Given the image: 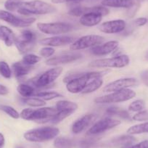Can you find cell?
<instances>
[{"mask_svg": "<svg viewBox=\"0 0 148 148\" xmlns=\"http://www.w3.org/2000/svg\"><path fill=\"white\" fill-rule=\"evenodd\" d=\"M94 12V13L98 14L100 15L101 16H105V15H108L110 12L109 10L105 6H94L92 8H86V12Z\"/></svg>", "mask_w": 148, "mask_h": 148, "instance_id": "obj_32", "label": "cell"}, {"mask_svg": "<svg viewBox=\"0 0 148 148\" xmlns=\"http://www.w3.org/2000/svg\"><path fill=\"white\" fill-rule=\"evenodd\" d=\"M136 142V139L132 135H122L111 139L104 144V146L108 147H123L126 146H131Z\"/></svg>", "mask_w": 148, "mask_h": 148, "instance_id": "obj_17", "label": "cell"}, {"mask_svg": "<svg viewBox=\"0 0 148 148\" xmlns=\"http://www.w3.org/2000/svg\"><path fill=\"white\" fill-rule=\"evenodd\" d=\"M15 148H24L23 146H21V145H17L16 147H15Z\"/></svg>", "mask_w": 148, "mask_h": 148, "instance_id": "obj_53", "label": "cell"}, {"mask_svg": "<svg viewBox=\"0 0 148 148\" xmlns=\"http://www.w3.org/2000/svg\"><path fill=\"white\" fill-rule=\"evenodd\" d=\"M138 84V81L134 78H124L118 79L108 84L103 88L104 92H114L118 91L129 89V87L135 86Z\"/></svg>", "mask_w": 148, "mask_h": 148, "instance_id": "obj_12", "label": "cell"}, {"mask_svg": "<svg viewBox=\"0 0 148 148\" xmlns=\"http://www.w3.org/2000/svg\"><path fill=\"white\" fill-rule=\"evenodd\" d=\"M148 21L146 18H139L134 21V25H135V26H143Z\"/></svg>", "mask_w": 148, "mask_h": 148, "instance_id": "obj_44", "label": "cell"}, {"mask_svg": "<svg viewBox=\"0 0 148 148\" xmlns=\"http://www.w3.org/2000/svg\"><path fill=\"white\" fill-rule=\"evenodd\" d=\"M60 133L59 129L52 126H45L31 129L24 134L25 139L31 142H43L56 137Z\"/></svg>", "mask_w": 148, "mask_h": 148, "instance_id": "obj_4", "label": "cell"}, {"mask_svg": "<svg viewBox=\"0 0 148 148\" xmlns=\"http://www.w3.org/2000/svg\"><path fill=\"white\" fill-rule=\"evenodd\" d=\"M97 115L93 114V113L84 115V116L81 117L80 119L74 122L73 124L72 128H71L73 133L77 134L84 131L88 126H89L95 122V121L97 119Z\"/></svg>", "mask_w": 148, "mask_h": 148, "instance_id": "obj_14", "label": "cell"}, {"mask_svg": "<svg viewBox=\"0 0 148 148\" xmlns=\"http://www.w3.org/2000/svg\"><path fill=\"white\" fill-rule=\"evenodd\" d=\"M120 109L121 108H118V107H110L107 109V113L109 116H115V115L116 116Z\"/></svg>", "mask_w": 148, "mask_h": 148, "instance_id": "obj_45", "label": "cell"}, {"mask_svg": "<svg viewBox=\"0 0 148 148\" xmlns=\"http://www.w3.org/2000/svg\"><path fill=\"white\" fill-rule=\"evenodd\" d=\"M130 62V59L127 55H121L111 58L95 60L89 63L91 68H121L127 66Z\"/></svg>", "mask_w": 148, "mask_h": 148, "instance_id": "obj_6", "label": "cell"}, {"mask_svg": "<svg viewBox=\"0 0 148 148\" xmlns=\"http://www.w3.org/2000/svg\"><path fill=\"white\" fill-rule=\"evenodd\" d=\"M23 102H25L26 105H29L31 107H37V108H41L46 105V102L45 100L38 97H29L25 98L23 99Z\"/></svg>", "mask_w": 148, "mask_h": 148, "instance_id": "obj_31", "label": "cell"}, {"mask_svg": "<svg viewBox=\"0 0 148 148\" xmlns=\"http://www.w3.org/2000/svg\"><path fill=\"white\" fill-rule=\"evenodd\" d=\"M62 67H56L51 68L46 72L43 73L42 75L36 76L31 81V86H34L36 88H45L50 86L62 73Z\"/></svg>", "mask_w": 148, "mask_h": 148, "instance_id": "obj_7", "label": "cell"}, {"mask_svg": "<svg viewBox=\"0 0 148 148\" xmlns=\"http://www.w3.org/2000/svg\"><path fill=\"white\" fill-rule=\"evenodd\" d=\"M126 23L123 20H114L103 23L99 26V29L105 34H119L124 31Z\"/></svg>", "mask_w": 148, "mask_h": 148, "instance_id": "obj_13", "label": "cell"}, {"mask_svg": "<svg viewBox=\"0 0 148 148\" xmlns=\"http://www.w3.org/2000/svg\"><path fill=\"white\" fill-rule=\"evenodd\" d=\"M132 119L136 121H148V110H142L138 112L132 117Z\"/></svg>", "mask_w": 148, "mask_h": 148, "instance_id": "obj_40", "label": "cell"}, {"mask_svg": "<svg viewBox=\"0 0 148 148\" xmlns=\"http://www.w3.org/2000/svg\"><path fill=\"white\" fill-rule=\"evenodd\" d=\"M144 1H145V0H132L133 3H137V4H140V5L142 2H144Z\"/></svg>", "mask_w": 148, "mask_h": 148, "instance_id": "obj_51", "label": "cell"}, {"mask_svg": "<svg viewBox=\"0 0 148 148\" xmlns=\"http://www.w3.org/2000/svg\"><path fill=\"white\" fill-rule=\"evenodd\" d=\"M9 93V89L8 87L2 84H0V96H5Z\"/></svg>", "mask_w": 148, "mask_h": 148, "instance_id": "obj_49", "label": "cell"}, {"mask_svg": "<svg viewBox=\"0 0 148 148\" xmlns=\"http://www.w3.org/2000/svg\"><path fill=\"white\" fill-rule=\"evenodd\" d=\"M145 108V102L142 99H137V100L132 102L129 105V110L130 111H132V112H139V111L143 110Z\"/></svg>", "mask_w": 148, "mask_h": 148, "instance_id": "obj_37", "label": "cell"}, {"mask_svg": "<svg viewBox=\"0 0 148 148\" xmlns=\"http://www.w3.org/2000/svg\"><path fill=\"white\" fill-rule=\"evenodd\" d=\"M15 34L12 29L5 25H1L0 26V39H2L6 46L11 47L15 44Z\"/></svg>", "mask_w": 148, "mask_h": 148, "instance_id": "obj_21", "label": "cell"}, {"mask_svg": "<svg viewBox=\"0 0 148 148\" xmlns=\"http://www.w3.org/2000/svg\"><path fill=\"white\" fill-rule=\"evenodd\" d=\"M102 16L94 12H87L80 18V23L84 26L92 27L98 25L102 21Z\"/></svg>", "mask_w": 148, "mask_h": 148, "instance_id": "obj_19", "label": "cell"}, {"mask_svg": "<svg viewBox=\"0 0 148 148\" xmlns=\"http://www.w3.org/2000/svg\"><path fill=\"white\" fill-rule=\"evenodd\" d=\"M121 123V121L116 119H110V118H105L103 119L98 121L96 123H94L90 129L86 132V135L88 136H95V135L99 134L109 129H113L116 126H119Z\"/></svg>", "mask_w": 148, "mask_h": 148, "instance_id": "obj_11", "label": "cell"}, {"mask_svg": "<svg viewBox=\"0 0 148 148\" xmlns=\"http://www.w3.org/2000/svg\"><path fill=\"white\" fill-rule=\"evenodd\" d=\"M55 108L57 110H72L75 111L77 110L78 105L75 102L68 100H60L56 102Z\"/></svg>", "mask_w": 148, "mask_h": 148, "instance_id": "obj_25", "label": "cell"}, {"mask_svg": "<svg viewBox=\"0 0 148 148\" xmlns=\"http://www.w3.org/2000/svg\"><path fill=\"white\" fill-rule=\"evenodd\" d=\"M22 2V0H7L5 3V8L9 12L17 11Z\"/></svg>", "mask_w": 148, "mask_h": 148, "instance_id": "obj_35", "label": "cell"}, {"mask_svg": "<svg viewBox=\"0 0 148 148\" xmlns=\"http://www.w3.org/2000/svg\"><path fill=\"white\" fill-rule=\"evenodd\" d=\"M82 55L79 53L65 54V55H59V56L49 58L46 61V64L47 65L54 66V65L70 63V62H74V61L80 59V58H82Z\"/></svg>", "mask_w": 148, "mask_h": 148, "instance_id": "obj_18", "label": "cell"}, {"mask_svg": "<svg viewBox=\"0 0 148 148\" xmlns=\"http://www.w3.org/2000/svg\"><path fill=\"white\" fill-rule=\"evenodd\" d=\"M102 84H103V81H102V78H97L94 80L91 81L86 87L84 88L83 91H82V94H89L94 92L95 91L97 90L99 88L102 86Z\"/></svg>", "mask_w": 148, "mask_h": 148, "instance_id": "obj_27", "label": "cell"}, {"mask_svg": "<svg viewBox=\"0 0 148 148\" xmlns=\"http://www.w3.org/2000/svg\"><path fill=\"white\" fill-rule=\"evenodd\" d=\"M74 38L69 36H55L42 39L40 44L47 47H62L71 45L73 42Z\"/></svg>", "mask_w": 148, "mask_h": 148, "instance_id": "obj_15", "label": "cell"}, {"mask_svg": "<svg viewBox=\"0 0 148 148\" xmlns=\"http://www.w3.org/2000/svg\"><path fill=\"white\" fill-rule=\"evenodd\" d=\"M131 148H148V140H145L139 144L132 145Z\"/></svg>", "mask_w": 148, "mask_h": 148, "instance_id": "obj_46", "label": "cell"}, {"mask_svg": "<svg viewBox=\"0 0 148 148\" xmlns=\"http://www.w3.org/2000/svg\"><path fill=\"white\" fill-rule=\"evenodd\" d=\"M82 0H52V2L54 4H62L68 3V2H78Z\"/></svg>", "mask_w": 148, "mask_h": 148, "instance_id": "obj_48", "label": "cell"}, {"mask_svg": "<svg viewBox=\"0 0 148 148\" xmlns=\"http://www.w3.org/2000/svg\"><path fill=\"white\" fill-rule=\"evenodd\" d=\"M55 52V50L54 48L51 47H45L40 50V55L41 56L45 57V58H49V57L52 56Z\"/></svg>", "mask_w": 148, "mask_h": 148, "instance_id": "obj_42", "label": "cell"}, {"mask_svg": "<svg viewBox=\"0 0 148 148\" xmlns=\"http://www.w3.org/2000/svg\"><path fill=\"white\" fill-rule=\"evenodd\" d=\"M145 59H146L147 60H148V50L147 51L146 54H145Z\"/></svg>", "mask_w": 148, "mask_h": 148, "instance_id": "obj_52", "label": "cell"}, {"mask_svg": "<svg viewBox=\"0 0 148 148\" xmlns=\"http://www.w3.org/2000/svg\"><path fill=\"white\" fill-rule=\"evenodd\" d=\"M34 97H36L40 98V99H43V100H51V99H54L55 98L61 97L62 95L59 94L57 92H39L38 93H36Z\"/></svg>", "mask_w": 148, "mask_h": 148, "instance_id": "obj_30", "label": "cell"}, {"mask_svg": "<svg viewBox=\"0 0 148 148\" xmlns=\"http://www.w3.org/2000/svg\"><path fill=\"white\" fill-rule=\"evenodd\" d=\"M57 113V109L53 108H40L36 110L26 108L23 110L20 116L24 120L45 123L50 121L52 118Z\"/></svg>", "mask_w": 148, "mask_h": 148, "instance_id": "obj_3", "label": "cell"}, {"mask_svg": "<svg viewBox=\"0 0 148 148\" xmlns=\"http://www.w3.org/2000/svg\"><path fill=\"white\" fill-rule=\"evenodd\" d=\"M74 111L72 110H60L58 111V113L52 118V119L50 120V123H53V124H57V123H60L62 121H63L64 119H65L66 118H68V116H71Z\"/></svg>", "mask_w": 148, "mask_h": 148, "instance_id": "obj_29", "label": "cell"}, {"mask_svg": "<svg viewBox=\"0 0 148 148\" xmlns=\"http://www.w3.org/2000/svg\"><path fill=\"white\" fill-rule=\"evenodd\" d=\"M19 36L22 38V39H25V40L28 41V42H36V35L35 33L33 32L31 30H23V31H22Z\"/></svg>", "mask_w": 148, "mask_h": 148, "instance_id": "obj_38", "label": "cell"}, {"mask_svg": "<svg viewBox=\"0 0 148 148\" xmlns=\"http://www.w3.org/2000/svg\"><path fill=\"white\" fill-rule=\"evenodd\" d=\"M102 5L105 7L115 8H126L129 9L132 6V0H103Z\"/></svg>", "mask_w": 148, "mask_h": 148, "instance_id": "obj_23", "label": "cell"}, {"mask_svg": "<svg viewBox=\"0 0 148 148\" xmlns=\"http://www.w3.org/2000/svg\"><path fill=\"white\" fill-rule=\"evenodd\" d=\"M14 45H15V46H16V47L18 48L20 53L26 54L34 49V47H35L36 45V43L35 42H28V41L21 39V37L18 36L16 37Z\"/></svg>", "mask_w": 148, "mask_h": 148, "instance_id": "obj_22", "label": "cell"}, {"mask_svg": "<svg viewBox=\"0 0 148 148\" xmlns=\"http://www.w3.org/2000/svg\"><path fill=\"white\" fill-rule=\"evenodd\" d=\"M132 145H131V146H126V147H121V148H131V147H132Z\"/></svg>", "mask_w": 148, "mask_h": 148, "instance_id": "obj_54", "label": "cell"}, {"mask_svg": "<svg viewBox=\"0 0 148 148\" xmlns=\"http://www.w3.org/2000/svg\"><path fill=\"white\" fill-rule=\"evenodd\" d=\"M108 71H93L84 73L68 74L64 79V82L66 83V89L72 94L82 92L86 85L97 78H102Z\"/></svg>", "mask_w": 148, "mask_h": 148, "instance_id": "obj_1", "label": "cell"}, {"mask_svg": "<svg viewBox=\"0 0 148 148\" xmlns=\"http://www.w3.org/2000/svg\"><path fill=\"white\" fill-rule=\"evenodd\" d=\"M118 47L119 42L117 41H110L91 48L90 52L96 56H103L114 52Z\"/></svg>", "mask_w": 148, "mask_h": 148, "instance_id": "obj_16", "label": "cell"}, {"mask_svg": "<svg viewBox=\"0 0 148 148\" xmlns=\"http://www.w3.org/2000/svg\"><path fill=\"white\" fill-rule=\"evenodd\" d=\"M38 29L44 34L48 35H60L66 34L73 29V25L70 23L62 22L56 23H38L36 24Z\"/></svg>", "mask_w": 148, "mask_h": 148, "instance_id": "obj_8", "label": "cell"}, {"mask_svg": "<svg viewBox=\"0 0 148 148\" xmlns=\"http://www.w3.org/2000/svg\"><path fill=\"white\" fill-rule=\"evenodd\" d=\"M5 136L2 134V133H0V148H3V147L5 146Z\"/></svg>", "mask_w": 148, "mask_h": 148, "instance_id": "obj_50", "label": "cell"}, {"mask_svg": "<svg viewBox=\"0 0 148 148\" xmlns=\"http://www.w3.org/2000/svg\"><path fill=\"white\" fill-rule=\"evenodd\" d=\"M32 69V66L26 65L22 60L20 61V62H15L12 65V70L13 71V74L18 79H22L25 76L28 75Z\"/></svg>", "mask_w": 148, "mask_h": 148, "instance_id": "obj_20", "label": "cell"}, {"mask_svg": "<svg viewBox=\"0 0 148 148\" xmlns=\"http://www.w3.org/2000/svg\"><path fill=\"white\" fill-rule=\"evenodd\" d=\"M136 96V92L130 89H125L118 92H112L107 95L99 97L95 99V102L99 104L119 103L132 99Z\"/></svg>", "mask_w": 148, "mask_h": 148, "instance_id": "obj_5", "label": "cell"}, {"mask_svg": "<svg viewBox=\"0 0 148 148\" xmlns=\"http://www.w3.org/2000/svg\"><path fill=\"white\" fill-rule=\"evenodd\" d=\"M0 110L5 112L6 114H8V116H10L11 118L14 119H18L21 117L18 111L15 108H13L11 106H9V105H0Z\"/></svg>", "mask_w": 148, "mask_h": 148, "instance_id": "obj_34", "label": "cell"}, {"mask_svg": "<svg viewBox=\"0 0 148 148\" xmlns=\"http://www.w3.org/2000/svg\"><path fill=\"white\" fill-rule=\"evenodd\" d=\"M75 145V141L65 137H58L54 142V146L56 148H73Z\"/></svg>", "mask_w": 148, "mask_h": 148, "instance_id": "obj_26", "label": "cell"}, {"mask_svg": "<svg viewBox=\"0 0 148 148\" xmlns=\"http://www.w3.org/2000/svg\"><path fill=\"white\" fill-rule=\"evenodd\" d=\"M41 58L37 55H34V54H27L23 57L22 61L25 62L26 65L33 66L34 65H36L37 62H39Z\"/></svg>", "mask_w": 148, "mask_h": 148, "instance_id": "obj_36", "label": "cell"}, {"mask_svg": "<svg viewBox=\"0 0 148 148\" xmlns=\"http://www.w3.org/2000/svg\"><path fill=\"white\" fill-rule=\"evenodd\" d=\"M17 90L21 96L25 98L34 96L36 94L35 88L31 85L26 84H21L17 88Z\"/></svg>", "mask_w": 148, "mask_h": 148, "instance_id": "obj_24", "label": "cell"}, {"mask_svg": "<svg viewBox=\"0 0 148 148\" xmlns=\"http://www.w3.org/2000/svg\"><path fill=\"white\" fill-rule=\"evenodd\" d=\"M141 79H142V82L145 84L146 86H148V70L145 71L141 74Z\"/></svg>", "mask_w": 148, "mask_h": 148, "instance_id": "obj_47", "label": "cell"}, {"mask_svg": "<svg viewBox=\"0 0 148 148\" xmlns=\"http://www.w3.org/2000/svg\"><path fill=\"white\" fill-rule=\"evenodd\" d=\"M85 12H86V8H85V7L75 6L73 7V8L68 11V13L70 15H72V16L82 17V15H84Z\"/></svg>", "mask_w": 148, "mask_h": 148, "instance_id": "obj_39", "label": "cell"}, {"mask_svg": "<svg viewBox=\"0 0 148 148\" xmlns=\"http://www.w3.org/2000/svg\"><path fill=\"white\" fill-rule=\"evenodd\" d=\"M116 116H119L120 118H121V119H125V120L131 121L132 119V117L130 116V115H129V113H128L127 111L125 110H121V109L119 110V111L118 112Z\"/></svg>", "mask_w": 148, "mask_h": 148, "instance_id": "obj_43", "label": "cell"}, {"mask_svg": "<svg viewBox=\"0 0 148 148\" xmlns=\"http://www.w3.org/2000/svg\"><path fill=\"white\" fill-rule=\"evenodd\" d=\"M97 140L95 138L83 139L79 142V146L82 148H90L91 147L94 146L97 143Z\"/></svg>", "mask_w": 148, "mask_h": 148, "instance_id": "obj_41", "label": "cell"}, {"mask_svg": "<svg viewBox=\"0 0 148 148\" xmlns=\"http://www.w3.org/2000/svg\"><path fill=\"white\" fill-rule=\"evenodd\" d=\"M104 42V38L99 35H87L81 37L80 39L71 44L70 49L73 51L92 48L101 45Z\"/></svg>", "mask_w": 148, "mask_h": 148, "instance_id": "obj_9", "label": "cell"}, {"mask_svg": "<svg viewBox=\"0 0 148 148\" xmlns=\"http://www.w3.org/2000/svg\"><path fill=\"white\" fill-rule=\"evenodd\" d=\"M0 20L17 28L29 27L36 21L35 18H19L8 10H0Z\"/></svg>", "mask_w": 148, "mask_h": 148, "instance_id": "obj_10", "label": "cell"}, {"mask_svg": "<svg viewBox=\"0 0 148 148\" xmlns=\"http://www.w3.org/2000/svg\"><path fill=\"white\" fill-rule=\"evenodd\" d=\"M127 133L130 135L148 133V122H145V123L136 124L132 126L127 130Z\"/></svg>", "mask_w": 148, "mask_h": 148, "instance_id": "obj_28", "label": "cell"}, {"mask_svg": "<svg viewBox=\"0 0 148 148\" xmlns=\"http://www.w3.org/2000/svg\"><path fill=\"white\" fill-rule=\"evenodd\" d=\"M0 75L7 79H10L12 76V70L5 61H0Z\"/></svg>", "mask_w": 148, "mask_h": 148, "instance_id": "obj_33", "label": "cell"}, {"mask_svg": "<svg viewBox=\"0 0 148 148\" xmlns=\"http://www.w3.org/2000/svg\"><path fill=\"white\" fill-rule=\"evenodd\" d=\"M56 11V8L50 4L41 0H34L30 2H21L17 12L22 15L29 16L31 15L52 14Z\"/></svg>", "mask_w": 148, "mask_h": 148, "instance_id": "obj_2", "label": "cell"}]
</instances>
